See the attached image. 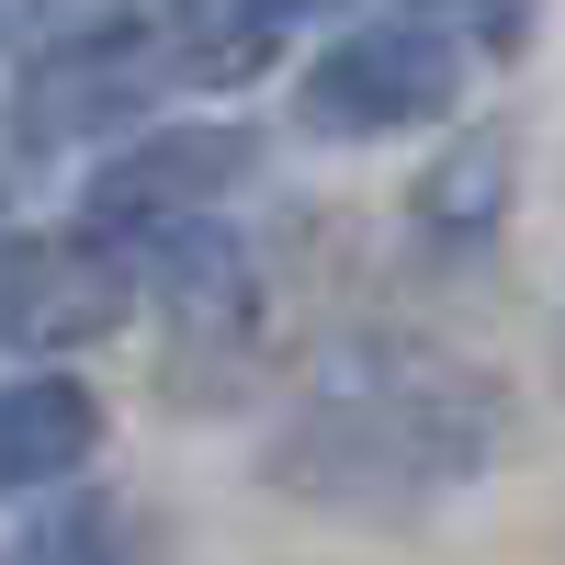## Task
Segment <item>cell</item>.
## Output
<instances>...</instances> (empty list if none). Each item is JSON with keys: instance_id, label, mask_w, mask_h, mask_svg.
Listing matches in <instances>:
<instances>
[{"instance_id": "7c38bea8", "label": "cell", "mask_w": 565, "mask_h": 565, "mask_svg": "<svg viewBox=\"0 0 565 565\" xmlns=\"http://www.w3.org/2000/svg\"><path fill=\"white\" fill-rule=\"evenodd\" d=\"M0 238H12V204H0Z\"/></svg>"}, {"instance_id": "30bf717a", "label": "cell", "mask_w": 565, "mask_h": 565, "mask_svg": "<svg viewBox=\"0 0 565 565\" xmlns=\"http://www.w3.org/2000/svg\"><path fill=\"white\" fill-rule=\"evenodd\" d=\"M136 23V0H0V57L12 68H45V57H79Z\"/></svg>"}, {"instance_id": "52a82bcc", "label": "cell", "mask_w": 565, "mask_h": 565, "mask_svg": "<svg viewBox=\"0 0 565 565\" xmlns=\"http://www.w3.org/2000/svg\"><path fill=\"white\" fill-rule=\"evenodd\" d=\"M328 0H170V23H159V57L170 79H193V90H249L282 68V45H295V23H317Z\"/></svg>"}, {"instance_id": "8fae6325", "label": "cell", "mask_w": 565, "mask_h": 565, "mask_svg": "<svg viewBox=\"0 0 565 565\" xmlns=\"http://www.w3.org/2000/svg\"><path fill=\"white\" fill-rule=\"evenodd\" d=\"M23 565H136V521H125L114 498L79 487V498H57V509L23 532Z\"/></svg>"}, {"instance_id": "6da1fadb", "label": "cell", "mask_w": 565, "mask_h": 565, "mask_svg": "<svg viewBox=\"0 0 565 565\" xmlns=\"http://www.w3.org/2000/svg\"><path fill=\"white\" fill-rule=\"evenodd\" d=\"M498 452V396L452 362H396V373H340L271 476L317 509H418L441 487H476Z\"/></svg>"}, {"instance_id": "9c48e42d", "label": "cell", "mask_w": 565, "mask_h": 565, "mask_svg": "<svg viewBox=\"0 0 565 565\" xmlns=\"http://www.w3.org/2000/svg\"><path fill=\"white\" fill-rule=\"evenodd\" d=\"M509 170H521V159H509V136L476 125L452 159L418 170V226H430V238H498V215H509Z\"/></svg>"}, {"instance_id": "8992f818", "label": "cell", "mask_w": 565, "mask_h": 565, "mask_svg": "<svg viewBox=\"0 0 565 565\" xmlns=\"http://www.w3.org/2000/svg\"><path fill=\"white\" fill-rule=\"evenodd\" d=\"M125 271L148 282V295L170 306V328L193 351H215V340H249L260 328V260L226 238L215 215H193V226H170V238H148V249H125Z\"/></svg>"}, {"instance_id": "3957f363", "label": "cell", "mask_w": 565, "mask_h": 565, "mask_svg": "<svg viewBox=\"0 0 565 565\" xmlns=\"http://www.w3.org/2000/svg\"><path fill=\"white\" fill-rule=\"evenodd\" d=\"M249 170H260V136H249V125H148V136H125L114 159H90L79 238H103V249L125 260V249L170 238V226L215 215Z\"/></svg>"}, {"instance_id": "277c9868", "label": "cell", "mask_w": 565, "mask_h": 565, "mask_svg": "<svg viewBox=\"0 0 565 565\" xmlns=\"http://www.w3.org/2000/svg\"><path fill=\"white\" fill-rule=\"evenodd\" d=\"M125 306H136V271L103 238H79V226H12L0 238V351L23 362L90 351L125 328Z\"/></svg>"}, {"instance_id": "7a4b0ae2", "label": "cell", "mask_w": 565, "mask_h": 565, "mask_svg": "<svg viewBox=\"0 0 565 565\" xmlns=\"http://www.w3.org/2000/svg\"><path fill=\"white\" fill-rule=\"evenodd\" d=\"M452 103H463V45H441L430 23H396V12L351 23V34L295 79V125L328 136V148H373V136L441 125Z\"/></svg>"}, {"instance_id": "ba28073f", "label": "cell", "mask_w": 565, "mask_h": 565, "mask_svg": "<svg viewBox=\"0 0 565 565\" xmlns=\"http://www.w3.org/2000/svg\"><path fill=\"white\" fill-rule=\"evenodd\" d=\"M90 452H103V396L79 373H12L0 385V509L68 487Z\"/></svg>"}, {"instance_id": "5b68a950", "label": "cell", "mask_w": 565, "mask_h": 565, "mask_svg": "<svg viewBox=\"0 0 565 565\" xmlns=\"http://www.w3.org/2000/svg\"><path fill=\"white\" fill-rule=\"evenodd\" d=\"M159 34L148 23H125L103 45H79V57H45L23 68V136L34 148H79V136H125L136 114L159 103Z\"/></svg>"}]
</instances>
